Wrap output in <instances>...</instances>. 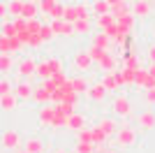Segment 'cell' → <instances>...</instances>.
<instances>
[{
  "label": "cell",
  "mask_w": 155,
  "mask_h": 153,
  "mask_svg": "<svg viewBox=\"0 0 155 153\" xmlns=\"http://www.w3.org/2000/svg\"><path fill=\"white\" fill-rule=\"evenodd\" d=\"M53 90H56V86L51 83V79H46V81H42L37 88L32 90V100L37 102V104H46V102H51Z\"/></svg>",
  "instance_id": "cell-1"
},
{
  "label": "cell",
  "mask_w": 155,
  "mask_h": 153,
  "mask_svg": "<svg viewBox=\"0 0 155 153\" xmlns=\"http://www.w3.org/2000/svg\"><path fill=\"white\" fill-rule=\"evenodd\" d=\"M0 146L9 148V151H19L23 146V139H21V134L16 130H5V132L0 134Z\"/></svg>",
  "instance_id": "cell-2"
},
{
  "label": "cell",
  "mask_w": 155,
  "mask_h": 153,
  "mask_svg": "<svg viewBox=\"0 0 155 153\" xmlns=\"http://www.w3.org/2000/svg\"><path fill=\"white\" fill-rule=\"evenodd\" d=\"M116 141H118V146H123V148L132 146V144L137 141V130H134V127H130V125L118 127V130H116Z\"/></svg>",
  "instance_id": "cell-3"
},
{
  "label": "cell",
  "mask_w": 155,
  "mask_h": 153,
  "mask_svg": "<svg viewBox=\"0 0 155 153\" xmlns=\"http://www.w3.org/2000/svg\"><path fill=\"white\" fill-rule=\"evenodd\" d=\"M49 25H51L56 37H72L74 35V23H70V21H65V19H53Z\"/></svg>",
  "instance_id": "cell-4"
},
{
  "label": "cell",
  "mask_w": 155,
  "mask_h": 153,
  "mask_svg": "<svg viewBox=\"0 0 155 153\" xmlns=\"http://www.w3.org/2000/svg\"><path fill=\"white\" fill-rule=\"evenodd\" d=\"M35 70H37V63H35V58H21L19 63H16V74H19V79H28V76L35 74Z\"/></svg>",
  "instance_id": "cell-5"
},
{
  "label": "cell",
  "mask_w": 155,
  "mask_h": 153,
  "mask_svg": "<svg viewBox=\"0 0 155 153\" xmlns=\"http://www.w3.org/2000/svg\"><path fill=\"white\" fill-rule=\"evenodd\" d=\"M111 109H114V114H118V116H130L132 114V102L125 95H118L116 100L111 102Z\"/></svg>",
  "instance_id": "cell-6"
},
{
  "label": "cell",
  "mask_w": 155,
  "mask_h": 153,
  "mask_svg": "<svg viewBox=\"0 0 155 153\" xmlns=\"http://www.w3.org/2000/svg\"><path fill=\"white\" fill-rule=\"evenodd\" d=\"M91 65H93V58H91L88 51H77V53H74V67H77L79 72H88Z\"/></svg>",
  "instance_id": "cell-7"
},
{
  "label": "cell",
  "mask_w": 155,
  "mask_h": 153,
  "mask_svg": "<svg viewBox=\"0 0 155 153\" xmlns=\"http://www.w3.org/2000/svg\"><path fill=\"white\" fill-rule=\"evenodd\" d=\"M32 86L28 83V79H19V83L14 86V95L19 97V100H30L32 97Z\"/></svg>",
  "instance_id": "cell-8"
},
{
  "label": "cell",
  "mask_w": 155,
  "mask_h": 153,
  "mask_svg": "<svg viewBox=\"0 0 155 153\" xmlns=\"http://www.w3.org/2000/svg\"><path fill=\"white\" fill-rule=\"evenodd\" d=\"M65 127H70V130L79 132L81 127H86V116H84V114H79V111L70 114V116H67V123H65Z\"/></svg>",
  "instance_id": "cell-9"
},
{
  "label": "cell",
  "mask_w": 155,
  "mask_h": 153,
  "mask_svg": "<svg viewBox=\"0 0 155 153\" xmlns=\"http://www.w3.org/2000/svg\"><path fill=\"white\" fill-rule=\"evenodd\" d=\"M137 123H139V127H141V130H153V127H155V111L146 109L143 114L137 116Z\"/></svg>",
  "instance_id": "cell-10"
},
{
  "label": "cell",
  "mask_w": 155,
  "mask_h": 153,
  "mask_svg": "<svg viewBox=\"0 0 155 153\" xmlns=\"http://www.w3.org/2000/svg\"><path fill=\"white\" fill-rule=\"evenodd\" d=\"M53 118H56V104H42V109H39V123L42 125H51Z\"/></svg>",
  "instance_id": "cell-11"
},
{
  "label": "cell",
  "mask_w": 155,
  "mask_h": 153,
  "mask_svg": "<svg viewBox=\"0 0 155 153\" xmlns=\"http://www.w3.org/2000/svg\"><path fill=\"white\" fill-rule=\"evenodd\" d=\"M35 74H37L42 81H46V79H51V76H53V67H51V63H49V58H46V60H42V63H37Z\"/></svg>",
  "instance_id": "cell-12"
},
{
  "label": "cell",
  "mask_w": 155,
  "mask_h": 153,
  "mask_svg": "<svg viewBox=\"0 0 155 153\" xmlns=\"http://www.w3.org/2000/svg\"><path fill=\"white\" fill-rule=\"evenodd\" d=\"M23 148H26L28 153H44V141L39 139V137H28Z\"/></svg>",
  "instance_id": "cell-13"
},
{
  "label": "cell",
  "mask_w": 155,
  "mask_h": 153,
  "mask_svg": "<svg viewBox=\"0 0 155 153\" xmlns=\"http://www.w3.org/2000/svg\"><path fill=\"white\" fill-rule=\"evenodd\" d=\"M132 14L134 16H150V2L148 0H134V7H132Z\"/></svg>",
  "instance_id": "cell-14"
},
{
  "label": "cell",
  "mask_w": 155,
  "mask_h": 153,
  "mask_svg": "<svg viewBox=\"0 0 155 153\" xmlns=\"http://www.w3.org/2000/svg\"><path fill=\"white\" fill-rule=\"evenodd\" d=\"M16 104H19V97L14 95V93H7V95L0 97V109H2V111H14Z\"/></svg>",
  "instance_id": "cell-15"
},
{
  "label": "cell",
  "mask_w": 155,
  "mask_h": 153,
  "mask_svg": "<svg viewBox=\"0 0 155 153\" xmlns=\"http://www.w3.org/2000/svg\"><path fill=\"white\" fill-rule=\"evenodd\" d=\"M97 127L102 130L107 137H111V134H116V130H118V123L114 121V118H100V123H97Z\"/></svg>",
  "instance_id": "cell-16"
},
{
  "label": "cell",
  "mask_w": 155,
  "mask_h": 153,
  "mask_svg": "<svg viewBox=\"0 0 155 153\" xmlns=\"http://www.w3.org/2000/svg\"><path fill=\"white\" fill-rule=\"evenodd\" d=\"M86 95L91 97L93 102H102V100H104V95H107V88H104V86H102V81H100V83H95V86H91Z\"/></svg>",
  "instance_id": "cell-17"
},
{
  "label": "cell",
  "mask_w": 155,
  "mask_h": 153,
  "mask_svg": "<svg viewBox=\"0 0 155 153\" xmlns=\"http://www.w3.org/2000/svg\"><path fill=\"white\" fill-rule=\"evenodd\" d=\"M12 70H14L12 53H0V76H7Z\"/></svg>",
  "instance_id": "cell-18"
},
{
  "label": "cell",
  "mask_w": 155,
  "mask_h": 153,
  "mask_svg": "<svg viewBox=\"0 0 155 153\" xmlns=\"http://www.w3.org/2000/svg\"><path fill=\"white\" fill-rule=\"evenodd\" d=\"M37 14H39L37 2H32V0H26V2H23V12H21V16H23V19H35Z\"/></svg>",
  "instance_id": "cell-19"
},
{
  "label": "cell",
  "mask_w": 155,
  "mask_h": 153,
  "mask_svg": "<svg viewBox=\"0 0 155 153\" xmlns=\"http://www.w3.org/2000/svg\"><path fill=\"white\" fill-rule=\"evenodd\" d=\"M95 23H97V28H100V30H107V28H109L111 23H116V16H114V14H100V16H95Z\"/></svg>",
  "instance_id": "cell-20"
},
{
  "label": "cell",
  "mask_w": 155,
  "mask_h": 153,
  "mask_svg": "<svg viewBox=\"0 0 155 153\" xmlns=\"http://www.w3.org/2000/svg\"><path fill=\"white\" fill-rule=\"evenodd\" d=\"M91 30H93L91 19H79V21H74V35H88Z\"/></svg>",
  "instance_id": "cell-21"
},
{
  "label": "cell",
  "mask_w": 155,
  "mask_h": 153,
  "mask_svg": "<svg viewBox=\"0 0 155 153\" xmlns=\"http://www.w3.org/2000/svg\"><path fill=\"white\" fill-rule=\"evenodd\" d=\"M70 83H72V88L77 90L79 95H81V93H88V88H91V86H88V81H86L84 76H74V79H70Z\"/></svg>",
  "instance_id": "cell-22"
},
{
  "label": "cell",
  "mask_w": 155,
  "mask_h": 153,
  "mask_svg": "<svg viewBox=\"0 0 155 153\" xmlns=\"http://www.w3.org/2000/svg\"><path fill=\"white\" fill-rule=\"evenodd\" d=\"M23 2H26V0H9V2H7V14H9V16H21Z\"/></svg>",
  "instance_id": "cell-23"
},
{
  "label": "cell",
  "mask_w": 155,
  "mask_h": 153,
  "mask_svg": "<svg viewBox=\"0 0 155 153\" xmlns=\"http://www.w3.org/2000/svg\"><path fill=\"white\" fill-rule=\"evenodd\" d=\"M109 44H111V39H109V35L107 32H97V35H93V46H100V49H109Z\"/></svg>",
  "instance_id": "cell-24"
},
{
  "label": "cell",
  "mask_w": 155,
  "mask_h": 153,
  "mask_svg": "<svg viewBox=\"0 0 155 153\" xmlns=\"http://www.w3.org/2000/svg\"><path fill=\"white\" fill-rule=\"evenodd\" d=\"M97 65H100L102 70H107V72H114V70H116V58H114L109 51H107V53H104V58H102Z\"/></svg>",
  "instance_id": "cell-25"
},
{
  "label": "cell",
  "mask_w": 155,
  "mask_h": 153,
  "mask_svg": "<svg viewBox=\"0 0 155 153\" xmlns=\"http://www.w3.org/2000/svg\"><path fill=\"white\" fill-rule=\"evenodd\" d=\"M109 12H111V5L107 2V0H95V2H93V14H95V16L109 14Z\"/></svg>",
  "instance_id": "cell-26"
},
{
  "label": "cell",
  "mask_w": 155,
  "mask_h": 153,
  "mask_svg": "<svg viewBox=\"0 0 155 153\" xmlns=\"http://www.w3.org/2000/svg\"><path fill=\"white\" fill-rule=\"evenodd\" d=\"M63 19H65V21H70V23H74V21L79 19L77 5H65V9H63Z\"/></svg>",
  "instance_id": "cell-27"
},
{
  "label": "cell",
  "mask_w": 155,
  "mask_h": 153,
  "mask_svg": "<svg viewBox=\"0 0 155 153\" xmlns=\"http://www.w3.org/2000/svg\"><path fill=\"white\" fill-rule=\"evenodd\" d=\"M91 137H93V144H95V146H102L104 141H107V134H104L97 125H95V127H91Z\"/></svg>",
  "instance_id": "cell-28"
},
{
  "label": "cell",
  "mask_w": 155,
  "mask_h": 153,
  "mask_svg": "<svg viewBox=\"0 0 155 153\" xmlns=\"http://www.w3.org/2000/svg\"><path fill=\"white\" fill-rule=\"evenodd\" d=\"M56 5H58V0H39V2H37L39 12L44 14V16H49V14H51V9H53Z\"/></svg>",
  "instance_id": "cell-29"
},
{
  "label": "cell",
  "mask_w": 155,
  "mask_h": 153,
  "mask_svg": "<svg viewBox=\"0 0 155 153\" xmlns=\"http://www.w3.org/2000/svg\"><path fill=\"white\" fill-rule=\"evenodd\" d=\"M97 146L93 141H77V153H95Z\"/></svg>",
  "instance_id": "cell-30"
},
{
  "label": "cell",
  "mask_w": 155,
  "mask_h": 153,
  "mask_svg": "<svg viewBox=\"0 0 155 153\" xmlns=\"http://www.w3.org/2000/svg\"><path fill=\"white\" fill-rule=\"evenodd\" d=\"M0 30H2V35L5 37H14L16 35V28H14V21H2V25H0Z\"/></svg>",
  "instance_id": "cell-31"
},
{
  "label": "cell",
  "mask_w": 155,
  "mask_h": 153,
  "mask_svg": "<svg viewBox=\"0 0 155 153\" xmlns=\"http://www.w3.org/2000/svg\"><path fill=\"white\" fill-rule=\"evenodd\" d=\"M7 93H14V86H12V81H9L7 76H0V97L7 95Z\"/></svg>",
  "instance_id": "cell-32"
},
{
  "label": "cell",
  "mask_w": 155,
  "mask_h": 153,
  "mask_svg": "<svg viewBox=\"0 0 155 153\" xmlns=\"http://www.w3.org/2000/svg\"><path fill=\"white\" fill-rule=\"evenodd\" d=\"M88 53H91V58H93V63H100L104 58V53H107V49H100V46H93L91 44V49H88Z\"/></svg>",
  "instance_id": "cell-33"
},
{
  "label": "cell",
  "mask_w": 155,
  "mask_h": 153,
  "mask_svg": "<svg viewBox=\"0 0 155 153\" xmlns=\"http://www.w3.org/2000/svg\"><path fill=\"white\" fill-rule=\"evenodd\" d=\"M67 81H70V79H67V74H65L63 70H60V72H53V76H51V83L56 86V88H58V86H63V83H67Z\"/></svg>",
  "instance_id": "cell-34"
},
{
  "label": "cell",
  "mask_w": 155,
  "mask_h": 153,
  "mask_svg": "<svg viewBox=\"0 0 155 153\" xmlns=\"http://www.w3.org/2000/svg\"><path fill=\"white\" fill-rule=\"evenodd\" d=\"M39 35H42V39H44V44H46V42H51V39L53 37H56V35H53V30H51V25H49V23H42V30H39Z\"/></svg>",
  "instance_id": "cell-35"
},
{
  "label": "cell",
  "mask_w": 155,
  "mask_h": 153,
  "mask_svg": "<svg viewBox=\"0 0 155 153\" xmlns=\"http://www.w3.org/2000/svg\"><path fill=\"white\" fill-rule=\"evenodd\" d=\"M63 9H65V5H60V2H58V5L51 9V14H49V16H51V19H63Z\"/></svg>",
  "instance_id": "cell-36"
},
{
  "label": "cell",
  "mask_w": 155,
  "mask_h": 153,
  "mask_svg": "<svg viewBox=\"0 0 155 153\" xmlns=\"http://www.w3.org/2000/svg\"><path fill=\"white\" fill-rule=\"evenodd\" d=\"M125 65H127V67H139V58H137L134 53H127V56H125Z\"/></svg>",
  "instance_id": "cell-37"
},
{
  "label": "cell",
  "mask_w": 155,
  "mask_h": 153,
  "mask_svg": "<svg viewBox=\"0 0 155 153\" xmlns=\"http://www.w3.org/2000/svg\"><path fill=\"white\" fill-rule=\"evenodd\" d=\"M49 63H51L53 72H60V70H63V60H60V58H49Z\"/></svg>",
  "instance_id": "cell-38"
},
{
  "label": "cell",
  "mask_w": 155,
  "mask_h": 153,
  "mask_svg": "<svg viewBox=\"0 0 155 153\" xmlns=\"http://www.w3.org/2000/svg\"><path fill=\"white\" fill-rule=\"evenodd\" d=\"M146 102H148V104H155V86L153 88H146Z\"/></svg>",
  "instance_id": "cell-39"
},
{
  "label": "cell",
  "mask_w": 155,
  "mask_h": 153,
  "mask_svg": "<svg viewBox=\"0 0 155 153\" xmlns=\"http://www.w3.org/2000/svg\"><path fill=\"white\" fill-rule=\"evenodd\" d=\"M5 19H7V2L0 0V21H5Z\"/></svg>",
  "instance_id": "cell-40"
},
{
  "label": "cell",
  "mask_w": 155,
  "mask_h": 153,
  "mask_svg": "<svg viewBox=\"0 0 155 153\" xmlns=\"http://www.w3.org/2000/svg\"><path fill=\"white\" fill-rule=\"evenodd\" d=\"M107 2H109V5H111V9H114V7H118V5H123L125 0H107Z\"/></svg>",
  "instance_id": "cell-41"
},
{
  "label": "cell",
  "mask_w": 155,
  "mask_h": 153,
  "mask_svg": "<svg viewBox=\"0 0 155 153\" xmlns=\"http://www.w3.org/2000/svg\"><path fill=\"white\" fill-rule=\"evenodd\" d=\"M148 58H150V63H155V44L148 49Z\"/></svg>",
  "instance_id": "cell-42"
},
{
  "label": "cell",
  "mask_w": 155,
  "mask_h": 153,
  "mask_svg": "<svg viewBox=\"0 0 155 153\" xmlns=\"http://www.w3.org/2000/svg\"><path fill=\"white\" fill-rule=\"evenodd\" d=\"M0 53H5V49H2V35H0Z\"/></svg>",
  "instance_id": "cell-43"
},
{
  "label": "cell",
  "mask_w": 155,
  "mask_h": 153,
  "mask_svg": "<svg viewBox=\"0 0 155 153\" xmlns=\"http://www.w3.org/2000/svg\"><path fill=\"white\" fill-rule=\"evenodd\" d=\"M56 153H67V151H56Z\"/></svg>",
  "instance_id": "cell-44"
},
{
  "label": "cell",
  "mask_w": 155,
  "mask_h": 153,
  "mask_svg": "<svg viewBox=\"0 0 155 153\" xmlns=\"http://www.w3.org/2000/svg\"><path fill=\"white\" fill-rule=\"evenodd\" d=\"M102 153H114V151H102Z\"/></svg>",
  "instance_id": "cell-45"
},
{
  "label": "cell",
  "mask_w": 155,
  "mask_h": 153,
  "mask_svg": "<svg viewBox=\"0 0 155 153\" xmlns=\"http://www.w3.org/2000/svg\"><path fill=\"white\" fill-rule=\"evenodd\" d=\"M32 2H39V0H32Z\"/></svg>",
  "instance_id": "cell-46"
}]
</instances>
